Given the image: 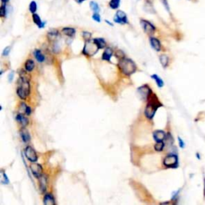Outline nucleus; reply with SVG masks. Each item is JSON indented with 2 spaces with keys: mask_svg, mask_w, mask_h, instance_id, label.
I'll return each mask as SVG.
<instances>
[{
  "mask_svg": "<svg viewBox=\"0 0 205 205\" xmlns=\"http://www.w3.org/2000/svg\"><path fill=\"white\" fill-rule=\"evenodd\" d=\"M63 33L68 37H73L75 34V30L72 27H64L62 30Z\"/></svg>",
  "mask_w": 205,
  "mask_h": 205,
  "instance_id": "obj_20",
  "label": "nucleus"
},
{
  "mask_svg": "<svg viewBox=\"0 0 205 205\" xmlns=\"http://www.w3.org/2000/svg\"><path fill=\"white\" fill-rule=\"evenodd\" d=\"M114 22L116 23L120 24H126L127 23V18L126 13L123 11H118L116 12V15L114 18Z\"/></svg>",
  "mask_w": 205,
  "mask_h": 205,
  "instance_id": "obj_8",
  "label": "nucleus"
},
{
  "mask_svg": "<svg viewBox=\"0 0 205 205\" xmlns=\"http://www.w3.org/2000/svg\"><path fill=\"white\" fill-rule=\"evenodd\" d=\"M13 76H14V72H11V74L9 75V81H10V82H11Z\"/></svg>",
  "mask_w": 205,
  "mask_h": 205,
  "instance_id": "obj_38",
  "label": "nucleus"
},
{
  "mask_svg": "<svg viewBox=\"0 0 205 205\" xmlns=\"http://www.w3.org/2000/svg\"><path fill=\"white\" fill-rule=\"evenodd\" d=\"M6 15V3H2V6L0 7V15L1 17L4 18Z\"/></svg>",
  "mask_w": 205,
  "mask_h": 205,
  "instance_id": "obj_31",
  "label": "nucleus"
},
{
  "mask_svg": "<svg viewBox=\"0 0 205 205\" xmlns=\"http://www.w3.org/2000/svg\"><path fill=\"white\" fill-rule=\"evenodd\" d=\"M31 170L35 178L38 179L43 175V167L40 164H32L31 165Z\"/></svg>",
  "mask_w": 205,
  "mask_h": 205,
  "instance_id": "obj_10",
  "label": "nucleus"
},
{
  "mask_svg": "<svg viewBox=\"0 0 205 205\" xmlns=\"http://www.w3.org/2000/svg\"><path fill=\"white\" fill-rule=\"evenodd\" d=\"M113 55V51L110 47H107L105 51H103L102 56L103 60H106V61H110L111 60V56Z\"/></svg>",
  "mask_w": 205,
  "mask_h": 205,
  "instance_id": "obj_16",
  "label": "nucleus"
},
{
  "mask_svg": "<svg viewBox=\"0 0 205 205\" xmlns=\"http://www.w3.org/2000/svg\"><path fill=\"white\" fill-rule=\"evenodd\" d=\"M120 5V0H111L109 2V6L111 9H117Z\"/></svg>",
  "mask_w": 205,
  "mask_h": 205,
  "instance_id": "obj_26",
  "label": "nucleus"
},
{
  "mask_svg": "<svg viewBox=\"0 0 205 205\" xmlns=\"http://www.w3.org/2000/svg\"><path fill=\"white\" fill-rule=\"evenodd\" d=\"M105 22H106V23H107V24H110V25H111V26H113V24H112V23H110V22H109V21H107V20H105Z\"/></svg>",
  "mask_w": 205,
  "mask_h": 205,
  "instance_id": "obj_41",
  "label": "nucleus"
},
{
  "mask_svg": "<svg viewBox=\"0 0 205 205\" xmlns=\"http://www.w3.org/2000/svg\"><path fill=\"white\" fill-rule=\"evenodd\" d=\"M90 7L94 11V13H96V12L99 13V11H100V6L98 5V3L94 2V1H91L90 3Z\"/></svg>",
  "mask_w": 205,
  "mask_h": 205,
  "instance_id": "obj_27",
  "label": "nucleus"
},
{
  "mask_svg": "<svg viewBox=\"0 0 205 205\" xmlns=\"http://www.w3.org/2000/svg\"><path fill=\"white\" fill-rule=\"evenodd\" d=\"M59 31L56 29H52L48 31L47 33V38H49V40L51 41H55L57 38H59Z\"/></svg>",
  "mask_w": 205,
  "mask_h": 205,
  "instance_id": "obj_18",
  "label": "nucleus"
},
{
  "mask_svg": "<svg viewBox=\"0 0 205 205\" xmlns=\"http://www.w3.org/2000/svg\"><path fill=\"white\" fill-rule=\"evenodd\" d=\"M38 181H39V187H40V190L43 193H44L46 191L47 187V176L42 175L39 178H38Z\"/></svg>",
  "mask_w": 205,
  "mask_h": 205,
  "instance_id": "obj_12",
  "label": "nucleus"
},
{
  "mask_svg": "<svg viewBox=\"0 0 205 205\" xmlns=\"http://www.w3.org/2000/svg\"><path fill=\"white\" fill-rule=\"evenodd\" d=\"M94 41L98 45V47H100V49L104 48L106 47V41L103 38H94Z\"/></svg>",
  "mask_w": 205,
  "mask_h": 205,
  "instance_id": "obj_23",
  "label": "nucleus"
},
{
  "mask_svg": "<svg viewBox=\"0 0 205 205\" xmlns=\"http://www.w3.org/2000/svg\"><path fill=\"white\" fill-rule=\"evenodd\" d=\"M147 101V104L146 108H145V111H144V115L147 119L152 120L154 117L157 109L162 107L163 104L158 100L156 95L154 94L153 92H152L149 95Z\"/></svg>",
  "mask_w": 205,
  "mask_h": 205,
  "instance_id": "obj_1",
  "label": "nucleus"
},
{
  "mask_svg": "<svg viewBox=\"0 0 205 205\" xmlns=\"http://www.w3.org/2000/svg\"><path fill=\"white\" fill-rule=\"evenodd\" d=\"M164 165L167 167H177L178 157L176 155H168L164 159Z\"/></svg>",
  "mask_w": 205,
  "mask_h": 205,
  "instance_id": "obj_5",
  "label": "nucleus"
},
{
  "mask_svg": "<svg viewBox=\"0 0 205 205\" xmlns=\"http://www.w3.org/2000/svg\"><path fill=\"white\" fill-rule=\"evenodd\" d=\"M155 150L157 151V152H161L163 151L164 147V143L162 141V142H156V144L155 145Z\"/></svg>",
  "mask_w": 205,
  "mask_h": 205,
  "instance_id": "obj_30",
  "label": "nucleus"
},
{
  "mask_svg": "<svg viewBox=\"0 0 205 205\" xmlns=\"http://www.w3.org/2000/svg\"><path fill=\"white\" fill-rule=\"evenodd\" d=\"M43 204L46 205L56 204V201L51 194H46L43 198Z\"/></svg>",
  "mask_w": 205,
  "mask_h": 205,
  "instance_id": "obj_19",
  "label": "nucleus"
},
{
  "mask_svg": "<svg viewBox=\"0 0 205 205\" xmlns=\"http://www.w3.org/2000/svg\"><path fill=\"white\" fill-rule=\"evenodd\" d=\"M35 68V63L32 59H28L27 61L25 63V70L28 72L32 71L33 69Z\"/></svg>",
  "mask_w": 205,
  "mask_h": 205,
  "instance_id": "obj_22",
  "label": "nucleus"
},
{
  "mask_svg": "<svg viewBox=\"0 0 205 205\" xmlns=\"http://www.w3.org/2000/svg\"><path fill=\"white\" fill-rule=\"evenodd\" d=\"M140 25L141 26L143 27V29H144V31H145V33L147 34V35H152V34L155 33V26H154L152 23H150L149 21L142 19V20H140Z\"/></svg>",
  "mask_w": 205,
  "mask_h": 205,
  "instance_id": "obj_7",
  "label": "nucleus"
},
{
  "mask_svg": "<svg viewBox=\"0 0 205 205\" xmlns=\"http://www.w3.org/2000/svg\"><path fill=\"white\" fill-rule=\"evenodd\" d=\"M31 92V85H30L29 79L23 75H21L19 79L18 80L17 95L22 100H26Z\"/></svg>",
  "mask_w": 205,
  "mask_h": 205,
  "instance_id": "obj_2",
  "label": "nucleus"
},
{
  "mask_svg": "<svg viewBox=\"0 0 205 205\" xmlns=\"http://www.w3.org/2000/svg\"><path fill=\"white\" fill-rule=\"evenodd\" d=\"M159 61L161 63L162 66H163L164 68H166L167 65H168L169 59H168V57H167L166 55H162V56H160V57H159Z\"/></svg>",
  "mask_w": 205,
  "mask_h": 205,
  "instance_id": "obj_24",
  "label": "nucleus"
},
{
  "mask_svg": "<svg viewBox=\"0 0 205 205\" xmlns=\"http://www.w3.org/2000/svg\"><path fill=\"white\" fill-rule=\"evenodd\" d=\"M150 43L152 45V47L155 49L156 51H159L161 50V44L159 39H157L155 37H151L150 38Z\"/></svg>",
  "mask_w": 205,
  "mask_h": 205,
  "instance_id": "obj_14",
  "label": "nucleus"
},
{
  "mask_svg": "<svg viewBox=\"0 0 205 205\" xmlns=\"http://www.w3.org/2000/svg\"><path fill=\"white\" fill-rule=\"evenodd\" d=\"M83 37L85 39V41H88V40H90L91 37V34L90 32H88V31H83L82 33Z\"/></svg>",
  "mask_w": 205,
  "mask_h": 205,
  "instance_id": "obj_32",
  "label": "nucleus"
},
{
  "mask_svg": "<svg viewBox=\"0 0 205 205\" xmlns=\"http://www.w3.org/2000/svg\"><path fill=\"white\" fill-rule=\"evenodd\" d=\"M92 19H94L95 21H96V22H98V23H100V21H101V19H100V15L99 13H94L93 14V15H92Z\"/></svg>",
  "mask_w": 205,
  "mask_h": 205,
  "instance_id": "obj_33",
  "label": "nucleus"
},
{
  "mask_svg": "<svg viewBox=\"0 0 205 205\" xmlns=\"http://www.w3.org/2000/svg\"><path fill=\"white\" fill-rule=\"evenodd\" d=\"M16 120H17V122H19V123H20V125L23 127H26L28 125V123H29V120H28L23 114H21V113L20 114L17 115Z\"/></svg>",
  "mask_w": 205,
  "mask_h": 205,
  "instance_id": "obj_13",
  "label": "nucleus"
},
{
  "mask_svg": "<svg viewBox=\"0 0 205 205\" xmlns=\"http://www.w3.org/2000/svg\"><path fill=\"white\" fill-rule=\"evenodd\" d=\"M8 1L9 0H1L2 3H6H6H8Z\"/></svg>",
  "mask_w": 205,
  "mask_h": 205,
  "instance_id": "obj_40",
  "label": "nucleus"
},
{
  "mask_svg": "<svg viewBox=\"0 0 205 205\" xmlns=\"http://www.w3.org/2000/svg\"><path fill=\"white\" fill-rule=\"evenodd\" d=\"M31 107H26V113H25V115H31Z\"/></svg>",
  "mask_w": 205,
  "mask_h": 205,
  "instance_id": "obj_37",
  "label": "nucleus"
},
{
  "mask_svg": "<svg viewBox=\"0 0 205 205\" xmlns=\"http://www.w3.org/2000/svg\"><path fill=\"white\" fill-rule=\"evenodd\" d=\"M138 92L140 93L143 100H147L148 96H149V95L152 92V91L147 85H144L138 88Z\"/></svg>",
  "mask_w": 205,
  "mask_h": 205,
  "instance_id": "obj_9",
  "label": "nucleus"
},
{
  "mask_svg": "<svg viewBox=\"0 0 205 205\" xmlns=\"http://www.w3.org/2000/svg\"><path fill=\"white\" fill-rule=\"evenodd\" d=\"M1 184H9L8 178H7L6 174L4 173L3 170H2V172H1Z\"/></svg>",
  "mask_w": 205,
  "mask_h": 205,
  "instance_id": "obj_28",
  "label": "nucleus"
},
{
  "mask_svg": "<svg viewBox=\"0 0 205 205\" xmlns=\"http://www.w3.org/2000/svg\"><path fill=\"white\" fill-rule=\"evenodd\" d=\"M10 50H11V47H6V48L4 49V51H3V56H8L9 52H10Z\"/></svg>",
  "mask_w": 205,
  "mask_h": 205,
  "instance_id": "obj_35",
  "label": "nucleus"
},
{
  "mask_svg": "<svg viewBox=\"0 0 205 205\" xmlns=\"http://www.w3.org/2000/svg\"><path fill=\"white\" fill-rule=\"evenodd\" d=\"M178 140H179V147H180L181 148H184V146H185V144H184V141L182 140L181 138H179V137H178Z\"/></svg>",
  "mask_w": 205,
  "mask_h": 205,
  "instance_id": "obj_36",
  "label": "nucleus"
},
{
  "mask_svg": "<svg viewBox=\"0 0 205 205\" xmlns=\"http://www.w3.org/2000/svg\"><path fill=\"white\" fill-rule=\"evenodd\" d=\"M100 50V47H98V45L95 43V42L93 40H88L85 41V44L83 47V53L88 56H94L95 53L98 52V51Z\"/></svg>",
  "mask_w": 205,
  "mask_h": 205,
  "instance_id": "obj_4",
  "label": "nucleus"
},
{
  "mask_svg": "<svg viewBox=\"0 0 205 205\" xmlns=\"http://www.w3.org/2000/svg\"><path fill=\"white\" fill-rule=\"evenodd\" d=\"M29 10L30 12L32 13V14L36 12V11H37V3H36V2H35V1H31V2L29 6Z\"/></svg>",
  "mask_w": 205,
  "mask_h": 205,
  "instance_id": "obj_29",
  "label": "nucleus"
},
{
  "mask_svg": "<svg viewBox=\"0 0 205 205\" xmlns=\"http://www.w3.org/2000/svg\"><path fill=\"white\" fill-rule=\"evenodd\" d=\"M151 77H152L153 79H155V82H156V83H157V86H158L159 88H162V87H164V81H163L161 78H159L157 75H152Z\"/></svg>",
  "mask_w": 205,
  "mask_h": 205,
  "instance_id": "obj_25",
  "label": "nucleus"
},
{
  "mask_svg": "<svg viewBox=\"0 0 205 205\" xmlns=\"http://www.w3.org/2000/svg\"><path fill=\"white\" fill-rule=\"evenodd\" d=\"M24 154H25L26 159H27L29 161L35 163V162H36L38 160V155H37L36 152H35V149L33 148L32 147H26V148H25V150H24Z\"/></svg>",
  "mask_w": 205,
  "mask_h": 205,
  "instance_id": "obj_6",
  "label": "nucleus"
},
{
  "mask_svg": "<svg viewBox=\"0 0 205 205\" xmlns=\"http://www.w3.org/2000/svg\"><path fill=\"white\" fill-rule=\"evenodd\" d=\"M20 135L24 143H28L31 140V136H30L29 132L25 127H23L20 130Z\"/></svg>",
  "mask_w": 205,
  "mask_h": 205,
  "instance_id": "obj_15",
  "label": "nucleus"
},
{
  "mask_svg": "<svg viewBox=\"0 0 205 205\" xmlns=\"http://www.w3.org/2000/svg\"><path fill=\"white\" fill-rule=\"evenodd\" d=\"M118 67L120 68V71L125 75H131L136 70V65L135 63L131 59L126 57L120 59Z\"/></svg>",
  "mask_w": 205,
  "mask_h": 205,
  "instance_id": "obj_3",
  "label": "nucleus"
},
{
  "mask_svg": "<svg viewBox=\"0 0 205 205\" xmlns=\"http://www.w3.org/2000/svg\"><path fill=\"white\" fill-rule=\"evenodd\" d=\"M75 1L77 3H79V4H80V3H82L83 2H84L86 0H75Z\"/></svg>",
  "mask_w": 205,
  "mask_h": 205,
  "instance_id": "obj_39",
  "label": "nucleus"
},
{
  "mask_svg": "<svg viewBox=\"0 0 205 205\" xmlns=\"http://www.w3.org/2000/svg\"><path fill=\"white\" fill-rule=\"evenodd\" d=\"M166 136H167L166 133L164 131H160V130L155 131L153 133V138H154L155 142H162V141H164L166 139Z\"/></svg>",
  "mask_w": 205,
  "mask_h": 205,
  "instance_id": "obj_11",
  "label": "nucleus"
},
{
  "mask_svg": "<svg viewBox=\"0 0 205 205\" xmlns=\"http://www.w3.org/2000/svg\"><path fill=\"white\" fill-rule=\"evenodd\" d=\"M32 19L34 23L38 26V28H43V27H44V26L46 25V23H45V22H43V21L41 20L40 17H39V15L35 14V13H34L32 15Z\"/></svg>",
  "mask_w": 205,
  "mask_h": 205,
  "instance_id": "obj_17",
  "label": "nucleus"
},
{
  "mask_svg": "<svg viewBox=\"0 0 205 205\" xmlns=\"http://www.w3.org/2000/svg\"><path fill=\"white\" fill-rule=\"evenodd\" d=\"M162 3H163V5L164 6V7H165V9L167 10V11H170V7H169V5H168V2H167V0H161Z\"/></svg>",
  "mask_w": 205,
  "mask_h": 205,
  "instance_id": "obj_34",
  "label": "nucleus"
},
{
  "mask_svg": "<svg viewBox=\"0 0 205 205\" xmlns=\"http://www.w3.org/2000/svg\"><path fill=\"white\" fill-rule=\"evenodd\" d=\"M34 55H35V59L38 63H43V62L45 61V56L43 55V53L41 52L40 50H35V52H34Z\"/></svg>",
  "mask_w": 205,
  "mask_h": 205,
  "instance_id": "obj_21",
  "label": "nucleus"
}]
</instances>
